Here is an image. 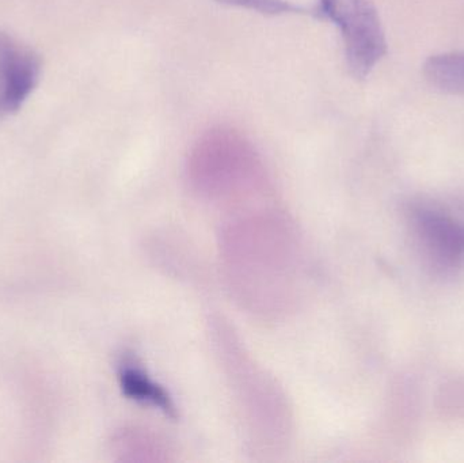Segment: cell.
Returning <instances> with one entry per match:
<instances>
[{
    "mask_svg": "<svg viewBox=\"0 0 464 463\" xmlns=\"http://www.w3.org/2000/svg\"><path fill=\"white\" fill-rule=\"evenodd\" d=\"M209 326L218 356L251 440L266 453L284 450L294 429L285 391L261 364L256 363L225 318L214 315Z\"/></svg>",
    "mask_w": 464,
    "mask_h": 463,
    "instance_id": "obj_2",
    "label": "cell"
},
{
    "mask_svg": "<svg viewBox=\"0 0 464 463\" xmlns=\"http://www.w3.org/2000/svg\"><path fill=\"white\" fill-rule=\"evenodd\" d=\"M223 5H231V7L246 8V10L256 11L267 16L289 15H308L315 18V10L313 8L302 7V5H294L288 0H215Z\"/></svg>",
    "mask_w": 464,
    "mask_h": 463,
    "instance_id": "obj_10",
    "label": "cell"
},
{
    "mask_svg": "<svg viewBox=\"0 0 464 463\" xmlns=\"http://www.w3.org/2000/svg\"><path fill=\"white\" fill-rule=\"evenodd\" d=\"M316 19H327L340 30L346 64L356 79H365L387 53L386 34L371 0H318Z\"/></svg>",
    "mask_w": 464,
    "mask_h": 463,
    "instance_id": "obj_4",
    "label": "cell"
},
{
    "mask_svg": "<svg viewBox=\"0 0 464 463\" xmlns=\"http://www.w3.org/2000/svg\"><path fill=\"white\" fill-rule=\"evenodd\" d=\"M119 381L122 393L128 399L162 410L170 418H176V405L168 391L158 385L136 362H122L119 370Z\"/></svg>",
    "mask_w": 464,
    "mask_h": 463,
    "instance_id": "obj_8",
    "label": "cell"
},
{
    "mask_svg": "<svg viewBox=\"0 0 464 463\" xmlns=\"http://www.w3.org/2000/svg\"><path fill=\"white\" fill-rule=\"evenodd\" d=\"M41 59L30 46L0 32V116L15 113L41 78Z\"/></svg>",
    "mask_w": 464,
    "mask_h": 463,
    "instance_id": "obj_5",
    "label": "cell"
},
{
    "mask_svg": "<svg viewBox=\"0 0 464 463\" xmlns=\"http://www.w3.org/2000/svg\"><path fill=\"white\" fill-rule=\"evenodd\" d=\"M111 454L119 462L152 463L173 461V450L165 439L143 429H124L111 440Z\"/></svg>",
    "mask_w": 464,
    "mask_h": 463,
    "instance_id": "obj_7",
    "label": "cell"
},
{
    "mask_svg": "<svg viewBox=\"0 0 464 463\" xmlns=\"http://www.w3.org/2000/svg\"><path fill=\"white\" fill-rule=\"evenodd\" d=\"M411 227L425 253L443 268L464 263V223L435 207L414 206Z\"/></svg>",
    "mask_w": 464,
    "mask_h": 463,
    "instance_id": "obj_6",
    "label": "cell"
},
{
    "mask_svg": "<svg viewBox=\"0 0 464 463\" xmlns=\"http://www.w3.org/2000/svg\"><path fill=\"white\" fill-rule=\"evenodd\" d=\"M190 189L206 201L237 204L264 195L267 173L256 147L232 128L207 130L187 162Z\"/></svg>",
    "mask_w": 464,
    "mask_h": 463,
    "instance_id": "obj_3",
    "label": "cell"
},
{
    "mask_svg": "<svg viewBox=\"0 0 464 463\" xmlns=\"http://www.w3.org/2000/svg\"><path fill=\"white\" fill-rule=\"evenodd\" d=\"M220 266L235 304L256 320L296 312L307 285L304 245L295 223L276 208L235 215L219 234Z\"/></svg>",
    "mask_w": 464,
    "mask_h": 463,
    "instance_id": "obj_1",
    "label": "cell"
},
{
    "mask_svg": "<svg viewBox=\"0 0 464 463\" xmlns=\"http://www.w3.org/2000/svg\"><path fill=\"white\" fill-rule=\"evenodd\" d=\"M424 75L440 92L464 95V52L430 56L425 62Z\"/></svg>",
    "mask_w": 464,
    "mask_h": 463,
    "instance_id": "obj_9",
    "label": "cell"
}]
</instances>
